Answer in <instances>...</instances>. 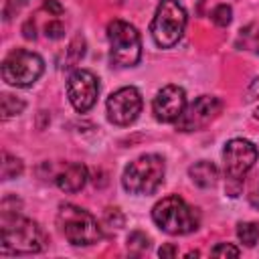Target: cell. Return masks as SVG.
Returning a JSON list of instances; mask_svg holds the SVG:
<instances>
[{"label":"cell","instance_id":"6da1fadb","mask_svg":"<svg viewBox=\"0 0 259 259\" xmlns=\"http://www.w3.org/2000/svg\"><path fill=\"white\" fill-rule=\"evenodd\" d=\"M45 247V233L32 219L14 210H2L0 219V251L4 255H30Z\"/></svg>","mask_w":259,"mask_h":259},{"label":"cell","instance_id":"7a4b0ae2","mask_svg":"<svg viewBox=\"0 0 259 259\" xmlns=\"http://www.w3.org/2000/svg\"><path fill=\"white\" fill-rule=\"evenodd\" d=\"M152 221L168 235H188L200 225L196 208H192L178 194H170L158 200L152 208Z\"/></svg>","mask_w":259,"mask_h":259},{"label":"cell","instance_id":"3957f363","mask_svg":"<svg viewBox=\"0 0 259 259\" xmlns=\"http://www.w3.org/2000/svg\"><path fill=\"white\" fill-rule=\"evenodd\" d=\"M57 225H59L63 237L75 247L95 245L103 237L97 219L89 210H85L77 204H71V202H65L59 206Z\"/></svg>","mask_w":259,"mask_h":259},{"label":"cell","instance_id":"277c9868","mask_svg":"<svg viewBox=\"0 0 259 259\" xmlns=\"http://www.w3.org/2000/svg\"><path fill=\"white\" fill-rule=\"evenodd\" d=\"M164 158L158 154H144L130 162L121 174V186L130 194H152L164 182Z\"/></svg>","mask_w":259,"mask_h":259},{"label":"cell","instance_id":"5b68a950","mask_svg":"<svg viewBox=\"0 0 259 259\" xmlns=\"http://www.w3.org/2000/svg\"><path fill=\"white\" fill-rule=\"evenodd\" d=\"M259 158V150L253 142L243 138H233L223 148V164L227 176V190L231 196H237L243 184V178L251 172Z\"/></svg>","mask_w":259,"mask_h":259},{"label":"cell","instance_id":"8992f818","mask_svg":"<svg viewBox=\"0 0 259 259\" xmlns=\"http://www.w3.org/2000/svg\"><path fill=\"white\" fill-rule=\"evenodd\" d=\"M186 20H188L186 10L182 8L178 0H160L156 14L152 18V24H150L154 42L160 49L174 47L184 34Z\"/></svg>","mask_w":259,"mask_h":259},{"label":"cell","instance_id":"52a82bcc","mask_svg":"<svg viewBox=\"0 0 259 259\" xmlns=\"http://www.w3.org/2000/svg\"><path fill=\"white\" fill-rule=\"evenodd\" d=\"M109 61L113 67H136L142 59V38L134 24L111 20L107 24Z\"/></svg>","mask_w":259,"mask_h":259},{"label":"cell","instance_id":"ba28073f","mask_svg":"<svg viewBox=\"0 0 259 259\" xmlns=\"http://www.w3.org/2000/svg\"><path fill=\"white\" fill-rule=\"evenodd\" d=\"M2 79L12 87H30L45 71V61L38 53L26 49H14L2 61Z\"/></svg>","mask_w":259,"mask_h":259},{"label":"cell","instance_id":"9c48e42d","mask_svg":"<svg viewBox=\"0 0 259 259\" xmlns=\"http://www.w3.org/2000/svg\"><path fill=\"white\" fill-rule=\"evenodd\" d=\"M105 107H107V119L113 125L123 127V125L134 123L138 115L142 113V95L132 85L119 87L107 97Z\"/></svg>","mask_w":259,"mask_h":259},{"label":"cell","instance_id":"30bf717a","mask_svg":"<svg viewBox=\"0 0 259 259\" xmlns=\"http://www.w3.org/2000/svg\"><path fill=\"white\" fill-rule=\"evenodd\" d=\"M223 109V101L214 95H200L188 107H184L182 115L176 119L178 132H198L206 127Z\"/></svg>","mask_w":259,"mask_h":259},{"label":"cell","instance_id":"8fae6325","mask_svg":"<svg viewBox=\"0 0 259 259\" xmlns=\"http://www.w3.org/2000/svg\"><path fill=\"white\" fill-rule=\"evenodd\" d=\"M67 95H69L71 105L79 113H85L97 101L99 79L87 69H75L67 79Z\"/></svg>","mask_w":259,"mask_h":259},{"label":"cell","instance_id":"7c38bea8","mask_svg":"<svg viewBox=\"0 0 259 259\" xmlns=\"http://www.w3.org/2000/svg\"><path fill=\"white\" fill-rule=\"evenodd\" d=\"M184 107H186V93L178 85L162 87L152 101V113L162 123H176Z\"/></svg>","mask_w":259,"mask_h":259},{"label":"cell","instance_id":"4fadbf2b","mask_svg":"<svg viewBox=\"0 0 259 259\" xmlns=\"http://www.w3.org/2000/svg\"><path fill=\"white\" fill-rule=\"evenodd\" d=\"M87 168L81 164V162H71V164H67L59 174H57V178H55V182H57V186L63 190V192H69V194H73V192H79L85 184H87Z\"/></svg>","mask_w":259,"mask_h":259},{"label":"cell","instance_id":"5bb4252c","mask_svg":"<svg viewBox=\"0 0 259 259\" xmlns=\"http://www.w3.org/2000/svg\"><path fill=\"white\" fill-rule=\"evenodd\" d=\"M188 176H190V180H192L196 186H200V188H210V186L217 184L219 168H217L212 162H208V160H200V162H196V164H192V166L188 168Z\"/></svg>","mask_w":259,"mask_h":259},{"label":"cell","instance_id":"9a60e30c","mask_svg":"<svg viewBox=\"0 0 259 259\" xmlns=\"http://www.w3.org/2000/svg\"><path fill=\"white\" fill-rule=\"evenodd\" d=\"M237 47L249 49V51H253L255 55H259V26H257V24H249V26H245V28L239 32Z\"/></svg>","mask_w":259,"mask_h":259},{"label":"cell","instance_id":"2e32d148","mask_svg":"<svg viewBox=\"0 0 259 259\" xmlns=\"http://www.w3.org/2000/svg\"><path fill=\"white\" fill-rule=\"evenodd\" d=\"M237 237L245 247H255L259 243V223H239Z\"/></svg>","mask_w":259,"mask_h":259},{"label":"cell","instance_id":"e0dca14e","mask_svg":"<svg viewBox=\"0 0 259 259\" xmlns=\"http://www.w3.org/2000/svg\"><path fill=\"white\" fill-rule=\"evenodd\" d=\"M20 174H22V160L12 156V154H8V152H4L2 154V178L4 180H12V178H16Z\"/></svg>","mask_w":259,"mask_h":259},{"label":"cell","instance_id":"ac0fdd59","mask_svg":"<svg viewBox=\"0 0 259 259\" xmlns=\"http://www.w3.org/2000/svg\"><path fill=\"white\" fill-rule=\"evenodd\" d=\"M24 109V101L10 95V93H4L2 95V119H10L18 113H22Z\"/></svg>","mask_w":259,"mask_h":259},{"label":"cell","instance_id":"d6986e66","mask_svg":"<svg viewBox=\"0 0 259 259\" xmlns=\"http://www.w3.org/2000/svg\"><path fill=\"white\" fill-rule=\"evenodd\" d=\"M83 55H85V40H83V36H75L67 49V59H65L67 65L65 67H73L75 63H79L83 59Z\"/></svg>","mask_w":259,"mask_h":259},{"label":"cell","instance_id":"ffe728a7","mask_svg":"<svg viewBox=\"0 0 259 259\" xmlns=\"http://www.w3.org/2000/svg\"><path fill=\"white\" fill-rule=\"evenodd\" d=\"M210 18H212V22L217 26H229L231 20H233V10H231L229 4H219V6L212 8Z\"/></svg>","mask_w":259,"mask_h":259},{"label":"cell","instance_id":"44dd1931","mask_svg":"<svg viewBox=\"0 0 259 259\" xmlns=\"http://www.w3.org/2000/svg\"><path fill=\"white\" fill-rule=\"evenodd\" d=\"M247 200L253 208H259V172L253 174L247 182Z\"/></svg>","mask_w":259,"mask_h":259},{"label":"cell","instance_id":"7402d4cb","mask_svg":"<svg viewBox=\"0 0 259 259\" xmlns=\"http://www.w3.org/2000/svg\"><path fill=\"white\" fill-rule=\"evenodd\" d=\"M127 247H130L132 251L136 249V253H140V251H144V249L150 247V239H148L144 233L136 231V233H132V235L127 237Z\"/></svg>","mask_w":259,"mask_h":259},{"label":"cell","instance_id":"603a6c76","mask_svg":"<svg viewBox=\"0 0 259 259\" xmlns=\"http://www.w3.org/2000/svg\"><path fill=\"white\" fill-rule=\"evenodd\" d=\"M210 255H212V257H227V255L239 257V255H241V249L235 247V245H231V243H219L217 247H212Z\"/></svg>","mask_w":259,"mask_h":259},{"label":"cell","instance_id":"cb8c5ba5","mask_svg":"<svg viewBox=\"0 0 259 259\" xmlns=\"http://www.w3.org/2000/svg\"><path fill=\"white\" fill-rule=\"evenodd\" d=\"M63 32H65V26H63L59 20H53V22H49V24L45 26V34H47L49 38H61Z\"/></svg>","mask_w":259,"mask_h":259},{"label":"cell","instance_id":"d4e9b609","mask_svg":"<svg viewBox=\"0 0 259 259\" xmlns=\"http://www.w3.org/2000/svg\"><path fill=\"white\" fill-rule=\"evenodd\" d=\"M42 8L49 10L53 16H61L63 14V6L59 4V0H45L42 2Z\"/></svg>","mask_w":259,"mask_h":259},{"label":"cell","instance_id":"484cf974","mask_svg":"<svg viewBox=\"0 0 259 259\" xmlns=\"http://www.w3.org/2000/svg\"><path fill=\"white\" fill-rule=\"evenodd\" d=\"M28 0H8V4H6V8H4V18L8 20L10 18V14L12 12H16L20 6H24Z\"/></svg>","mask_w":259,"mask_h":259},{"label":"cell","instance_id":"4316f807","mask_svg":"<svg viewBox=\"0 0 259 259\" xmlns=\"http://www.w3.org/2000/svg\"><path fill=\"white\" fill-rule=\"evenodd\" d=\"M247 99L253 101V99H259V77L251 81L249 89H247Z\"/></svg>","mask_w":259,"mask_h":259},{"label":"cell","instance_id":"83f0119b","mask_svg":"<svg viewBox=\"0 0 259 259\" xmlns=\"http://www.w3.org/2000/svg\"><path fill=\"white\" fill-rule=\"evenodd\" d=\"M22 32H24V38H36V32H34V22L32 20H26V24L22 26Z\"/></svg>","mask_w":259,"mask_h":259},{"label":"cell","instance_id":"f1b7e54d","mask_svg":"<svg viewBox=\"0 0 259 259\" xmlns=\"http://www.w3.org/2000/svg\"><path fill=\"white\" fill-rule=\"evenodd\" d=\"M178 251H176V247L174 245H162L160 247V251H158V255L160 257H174Z\"/></svg>","mask_w":259,"mask_h":259},{"label":"cell","instance_id":"f546056e","mask_svg":"<svg viewBox=\"0 0 259 259\" xmlns=\"http://www.w3.org/2000/svg\"><path fill=\"white\" fill-rule=\"evenodd\" d=\"M253 115H255V119H259V107L255 109V113H253Z\"/></svg>","mask_w":259,"mask_h":259}]
</instances>
